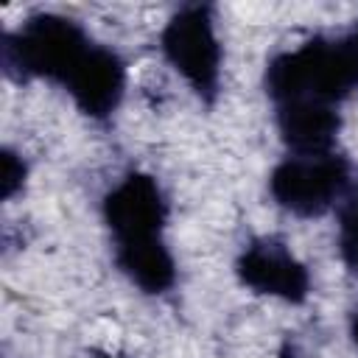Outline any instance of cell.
I'll return each instance as SVG.
<instances>
[{"mask_svg":"<svg viewBox=\"0 0 358 358\" xmlns=\"http://www.w3.org/2000/svg\"><path fill=\"white\" fill-rule=\"evenodd\" d=\"M268 95L280 103H333L358 87V28L341 39H313L280 53L266 70Z\"/></svg>","mask_w":358,"mask_h":358,"instance_id":"1","label":"cell"},{"mask_svg":"<svg viewBox=\"0 0 358 358\" xmlns=\"http://www.w3.org/2000/svg\"><path fill=\"white\" fill-rule=\"evenodd\" d=\"M92 42L87 34L64 17L39 14L31 17L14 36L6 42V62L31 76H45L56 81H67L70 73L90 53Z\"/></svg>","mask_w":358,"mask_h":358,"instance_id":"2","label":"cell"},{"mask_svg":"<svg viewBox=\"0 0 358 358\" xmlns=\"http://www.w3.org/2000/svg\"><path fill=\"white\" fill-rule=\"evenodd\" d=\"M162 53L199 95H215L221 76V45L207 8L187 6L176 11L162 31Z\"/></svg>","mask_w":358,"mask_h":358,"instance_id":"4","label":"cell"},{"mask_svg":"<svg viewBox=\"0 0 358 358\" xmlns=\"http://www.w3.org/2000/svg\"><path fill=\"white\" fill-rule=\"evenodd\" d=\"M123 81H126V70L117 53L109 48L92 45L90 53L81 59V64L70 73L64 87L81 112L92 117H103L117 106L123 95Z\"/></svg>","mask_w":358,"mask_h":358,"instance_id":"7","label":"cell"},{"mask_svg":"<svg viewBox=\"0 0 358 358\" xmlns=\"http://www.w3.org/2000/svg\"><path fill=\"white\" fill-rule=\"evenodd\" d=\"M22 173H25V168H22V162L14 157V154H3V196L8 199L20 185H22Z\"/></svg>","mask_w":358,"mask_h":358,"instance_id":"11","label":"cell"},{"mask_svg":"<svg viewBox=\"0 0 358 358\" xmlns=\"http://www.w3.org/2000/svg\"><path fill=\"white\" fill-rule=\"evenodd\" d=\"M103 218L115 235V246L162 238L165 201L151 176L129 173L103 199Z\"/></svg>","mask_w":358,"mask_h":358,"instance_id":"5","label":"cell"},{"mask_svg":"<svg viewBox=\"0 0 358 358\" xmlns=\"http://www.w3.org/2000/svg\"><path fill=\"white\" fill-rule=\"evenodd\" d=\"M338 252L350 271L358 274V190L341 204L338 213Z\"/></svg>","mask_w":358,"mask_h":358,"instance_id":"10","label":"cell"},{"mask_svg":"<svg viewBox=\"0 0 358 358\" xmlns=\"http://www.w3.org/2000/svg\"><path fill=\"white\" fill-rule=\"evenodd\" d=\"M347 185V162L333 154H294L280 162L268 179L274 201L296 215H319L330 210L344 196Z\"/></svg>","mask_w":358,"mask_h":358,"instance_id":"3","label":"cell"},{"mask_svg":"<svg viewBox=\"0 0 358 358\" xmlns=\"http://www.w3.org/2000/svg\"><path fill=\"white\" fill-rule=\"evenodd\" d=\"M277 123L282 140L296 154H330L338 131V117L333 106L313 101H291L277 106Z\"/></svg>","mask_w":358,"mask_h":358,"instance_id":"8","label":"cell"},{"mask_svg":"<svg viewBox=\"0 0 358 358\" xmlns=\"http://www.w3.org/2000/svg\"><path fill=\"white\" fill-rule=\"evenodd\" d=\"M115 260L129 274V280L148 294H159V291L171 288L173 274H176L173 257L162 238L115 246Z\"/></svg>","mask_w":358,"mask_h":358,"instance_id":"9","label":"cell"},{"mask_svg":"<svg viewBox=\"0 0 358 358\" xmlns=\"http://www.w3.org/2000/svg\"><path fill=\"white\" fill-rule=\"evenodd\" d=\"M352 338L358 341V308H355V313H352Z\"/></svg>","mask_w":358,"mask_h":358,"instance_id":"12","label":"cell"},{"mask_svg":"<svg viewBox=\"0 0 358 358\" xmlns=\"http://www.w3.org/2000/svg\"><path fill=\"white\" fill-rule=\"evenodd\" d=\"M238 277L257 294L280 296L285 302H302L310 288L305 266L277 241H255L238 260Z\"/></svg>","mask_w":358,"mask_h":358,"instance_id":"6","label":"cell"}]
</instances>
